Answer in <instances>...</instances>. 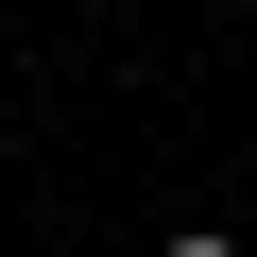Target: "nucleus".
Here are the masks:
<instances>
[{
  "instance_id": "1",
  "label": "nucleus",
  "mask_w": 257,
  "mask_h": 257,
  "mask_svg": "<svg viewBox=\"0 0 257 257\" xmlns=\"http://www.w3.org/2000/svg\"><path fill=\"white\" fill-rule=\"evenodd\" d=\"M155 257H240V240H223V223H172V240H155Z\"/></svg>"
}]
</instances>
